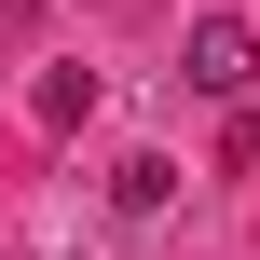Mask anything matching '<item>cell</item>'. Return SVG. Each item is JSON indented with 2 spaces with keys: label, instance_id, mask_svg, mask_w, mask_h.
<instances>
[{
  "label": "cell",
  "instance_id": "obj_1",
  "mask_svg": "<svg viewBox=\"0 0 260 260\" xmlns=\"http://www.w3.org/2000/svg\"><path fill=\"white\" fill-rule=\"evenodd\" d=\"M178 82H206V96H247V82H260V27H247V14H192V41H178Z\"/></svg>",
  "mask_w": 260,
  "mask_h": 260
},
{
  "label": "cell",
  "instance_id": "obj_2",
  "mask_svg": "<svg viewBox=\"0 0 260 260\" xmlns=\"http://www.w3.org/2000/svg\"><path fill=\"white\" fill-rule=\"evenodd\" d=\"M165 192H178V165H165V151H123V165H110V206H123V219H151Z\"/></svg>",
  "mask_w": 260,
  "mask_h": 260
}]
</instances>
